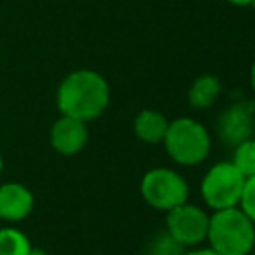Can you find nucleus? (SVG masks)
<instances>
[{
    "label": "nucleus",
    "mask_w": 255,
    "mask_h": 255,
    "mask_svg": "<svg viewBox=\"0 0 255 255\" xmlns=\"http://www.w3.org/2000/svg\"><path fill=\"white\" fill-rule=\"evenodd\" d=\"M56 104L62 116L82 122L96 120L110 104V86L106 78L94 70H76L60 82Z\"/></svg>",
    "instance_id": "1"
},
{
    "label": "nucleus",
    "mask_w": 255,
    "mask_h": 255,
    "mask_svg": "<svg viewBox=\"0 0 255 255\" xmlns=\"http://www.w3.org/2000/svg\"><path fill=\"white\" fill-rule=\"evenodd\" d=\"M205 243L219 255H249L255 247V223L239 205L211 211Z\"/></svg>",
    "instance_id": "2"
},
{
    "label": "nucleus",
    "mask_w": 255,
    "mask_h": 255,
    "mask_svg": "<svg viewBox=\"0 0 255 255\" xmlns=\"http://www.w3.org/2000/svg\"><path fill=\"white\" fill-rule=\"evenodd\" d=\"M163 145L179 165H197L211 151V137L203 124L193 118H177L167 124Z\"/></svg>",
    "instance_id": "3"
},
{
    "label": "nucleus",
    "mask_w": 255,
    "mask_h": 255,
    "mask_svg": "<svg viewBox=\"0 0 255 255\" xmlns=\"http://www.w3.org/2000/svg\"><path fill=\"white\" fill-rule=\"evenodd\" d=\"M139 193L149 207L167 213L169 209L187 201L189 187L181 173H177L175 169L151 167L139 181Z\"/></svg>",
    "instance_id": "4"
},
{
    "label": "nucleus",
    "mask_w": 255,
    "mask_h": 255,
    "mask_svg": "<svg viewBox=\"0 0 255 255\" xmlns=\"http://www.w3.org/2000/svg\"><path fill=\"white\" fill-rule=\"evenodd\" d=\"M243 185H245V175L231 161H219L207 169V173L201 179L199 191L203 203L211 211H217V209L237 207Z\"/></svg>",
    "instance_id": "5"
},
{
    "label": "nucleus",
    "mask_w": 255,
    "mask_h": 255,
    "mask_svg": "<svg viewBox=\"0 0 255 255\" xmlns=\"http://www.w3.org/2000/svg\"><path fill=\"white\" fill-rule=\"evenodd\" d=\"M209 227V213L195 203H181L165 213V231L181 247L193 249L205 243Z\"/></svg>",
    "instance_id": "6"
},
{
    "label": "nucleus",
    "mask_w": 255,
    "mask_h": 255,
    "mask_svg": "<svg viewBox=\"0 0 255 255\" xmlns=\"http://www.w3.org/2000/svg\"><path fill=\"white\" fill-rule=\"evenodd\" d=\"M253 128L255 106L251 102H235L217 118V133L231 147L249 139L253 135Z\"/></svg>",
    "instance_id": "7"
},
{
    "label": "nucleus",
    "mask_w": 255,
    "mask_h": 255,
    "mask_svg": "<svg viewBox=\"0 0 255 255\" xmlns=\"http://www.w3.org/2000/svg\"><path fill=\"white\" fill-rule=\"evenodd\" d=\"M50 143L62 155H76L88 143V126L82 120L60 116L50 129Z\"/></svg>",
    "instance_id": "8"
},
{
    "label": "nucleus",
    "mask_w": 255,
    "mask_h": 255,
    "mask_svg": "<svg viewBox=\"0 0 255 255\" xmlns=\"http://www.w3.org/2000/svg\"><path fill=\"white\" fill-rule=\"evenodd\" d=\"M34 209L32 191L18 181H8L0 185V219L16 223L26 219Z\"/></svg>",
    "instance_id": "9"
},
{
    "label": "nucleus",
    "mask_w": 255,
    "mask_h": 255,
    "mask_svg": "<svg viewBox=\"0 0 255 255\" xmlns=\"http://www.w3.org/2000/svg\"><path fill=\"white\" fill-rule=\"evenodd\" d=\"M167 124V118L157 110H141L133 120V131L143 143H159L163 141Z\"/></svg>",
    "instance_id": "10"
},
{
    "label": "nucleus",
    "mask_w": 255,
    "mask_h": 255,
    "mask_svg": "<svg viewBox=\"0 0 255 255\" xmlns=\"http://www.w3.org/2000/svg\"><path fill=\"white\" fill-rule=\"evenodd\" d=\"M219 92H221L219 78L213 76V74H203V76L193 80V84L189 88V94H187V100L193 108L203 110V108H209L217 100Z\"/></svg>",
    "instance_id": "11"
},
{
    "label": "nucleus",
    "mask_w": 255,
    "mask_h": 255,
    "mask_svg": "<svg viewBox=\"0 0 255 255\" xmlns=\"http://www.w3.org/2000/svg\"><path fill=\"white\" fill-rule=\"evenodd\" d=\"M32 243L24 231L16 227L0 229V255H30Z\"/></svg>",
    "instance_id": "12"
},
{
    "label": "nucleus",
    "mask_w": 255,
    "mask_h": 255,
    "mask_svg": "<svg viewBox=\"0 0 255 255\" xmlns=\"http://www.w3.org/2000/svg\"><path fill=\"white\" fill-rule=\"evenodd\" d=\"M231 163L245 177L255 175V139L253 137H249V139H245V141H241V143H237L233 147Z\"/></svg>",
    "instance_id": "13"
},
{
    "label": "nucleus",
    "mask_w": 255,
    "mask_h": 255,
    "mask_svg": "<svg viewBox=\"0 0 255 255\" xmlns=\"http://www.w3.org/2000/svg\"><path fill=\"white\" fill-rule=\"evenodd\" d=\"M185 247H181L173 237H169L167 231L157 233L149 245H147V255H185Z\"/></svg>",
    "instance_id": "14"
},
{
    "label": "nucleus",
    "mask_w": 255,
    "mask_h": 255,
    "mask_svg": "<svg viewBox=\"0 0 255 255\" xmlns=\"http://www.w3.org/2000/svg\"><path fill=\"white\" fill-rule=\"evenodd\" d=\"M239 209L255 223V175L245 177V185L239 199Z\"/></svg>",
    "instance_id": "15"
},
{
    "label": "nucleus",
    "mask_w": 255,
    "mask_h": 255,
    "mask_svg": "<svg viewBox=\"0 0 255 255\" xmlns=\"http://www.w3.org/2000/svg\"><path fill=\"white\" fill-rule=\"evenodd\" d=\"M185 255H219V253H215L209 247H193V249H187Z\"/></svg>",
    "instance_id": "16"
},
{
    "label": "nucleus",
    "mask_w": 255,
    "mask_h": 255,
    "mask_svg": "<svg viewBox=\"0 0 255 255\" xmlns=\"http://www.w3.org/2000/svg\"><path fill=\"white\" fill-rule=\"evenodd\" d=\"M227 2L233 4V6H251L253 0H227Z\"/></svg>",
    "instance_id": "17"
},
{
    "label": "nucleus",
    "mask_w": 255,
    "mask_h": 255,
    "mask_svg": "<svg viewBox=\"0 0 255 255\" xmlns=\"http://www.w3.org/2000/svg\"><path fill=\"white\" fill-rule=\"evenodd\" d=\"M251 88H253V92H255V62H253V66H251Z\"/></svg>",
    "instance_id": "18"
},
{
    "label": "nucleus",
    "mask_w": 255,
    "mask_h": 255,
    "mask_svg": "<svg viewBox=\"0 0 255 255\" xmlns=\"http://www.w3.org/2000/svg\"><path fill=\"white\" fill-rule=\"evenodd\" d=\"M30 255H46V253H44L42 249H34V247H32V251H30Z\"/></svg>",
    "instance_id": "19"
},
{
    "label": "nucleus",
    "mask_w": 255,
    "mask_h": 255,
    "mask_svg": "<svg viewBox=\"0 0 255 255\" xmlns=\"http://www.w3.org/2000/svg\"><path fill=\"white\" fill-rule=\"evenodd\" d=\"M2 169H4V159H2V151H0V175H2Z\"/></svg>",
    "instance_id": "20"
},
{
    "label": "nucleus",
    "mask_w": 255,
    "mask_h": 255,
    "mask_svg": "<svg viewBox=\"0 0 255 255\" xmlns=\"http://www.w3.org/2000/svg\"><path fill=\"white\" fill-rule=\"evenodd\" d=\"M251 6H253V10H255V0H253V2H251Z\"/></svg>",
    "instance_id": "21"
}]
</instances>
